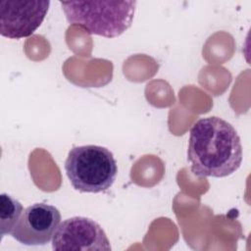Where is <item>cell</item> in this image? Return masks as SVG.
I'll list each match as a JSON object with an SVG mask.
<instances>
[{
	"label": "cell",
	"mask_w": 251,
	"mask_h": 251,
	"mask_svg": "<svg viewBox=\"0 0 251 251\" xmlns=\"http://www.w3.org/2000/svg\"><path fill=\"white\" fill-rule=\"evenodd\" d=\"M187 159L199 177H225L242 162V145L236 129L222 118L198 120L190 128Z\"/></svg>",
	"instance_id": "cell-1"
},
{
	"label": "cell",
	"mask_w": 251,
	"mask_h": 251,
	"mask_svg": "<svg viewBox=\"0 0 251 251\" xmlns=\"http://www.w3.org/2000/svg\"><path fill=\"white\" fill-rule=\"evenodd\" d=\"M61 6L69 24L89 34L113 38L131 25L136 1H71Z\"/></svg>",
	"instance_id": "cell-2"
},
{
	"label": "cell",
	"mask_w": 251,
	"mask_h": 251,
	"mask_svg": "<svg viewBox=\"0 0 251 251\" xmlns=\"http://www.w3.org/2000/svg\"><path fill=\"white\" fill-rule=\"evenodd\" d=\"M65 171L75 190L98 193L113 185L118 167L113 153L106 147L82 145L69 151Z\"/></svg>",
	"instance_id": "cell-3"
},
{
	"label": "cell",
	"mask_w": 251,
	"mask_h": 251,
	"mask_svg": "<svg viewBox=\"0 0 251 251\" xmlns=\"http://www.w3.org/2000/svg\"><path fill=\"white\" fill-rule=\"evenodd\" d=\"M53 250L110 251V241L95 221L85 217H73L60 223L52 238Z\"/></svg>",
	"instance_id": "cell-4"
},
{
	"label": "cell",
	"mask_w": 251,
	"mask_h": 251,
	"mask_svg": "<svg viewBox=\"0 0 251 251\" xmlns=\"http://www.w3.org/2000/svg\"><path fill=\"white\" fill-rule=\"evenodd\" d=\"M50 1L2 0L0 2V33L11 39L31 35L44 21Z\"/></svg>",
	"instance_id": "cell-5"
},
{
	"label": "cell",
	"mask_w": 251,
	"mask_h": 251,
	"mask_svg": "<svg viewBox=\"0 0 251 251\" xmlns=\"http://www.w3.org/2000/svg\"><path fill=\"white\" fill-rule=\"evenodd\" d=\"M60 223L61 214L55 206L35 203L23 211L11 235L25 245H44L53 238Z\"/></svg>",
	"instance_id": "cell-6"
},
{
	"label": "cell",
	"mask_w": 251,
	"mask_h": 251,
	"mask_svg": "<svg viewBox=\"0 0 251 251\" xmlns=\"http://www.w3.org/2000/svg\"><path fill=\"white\" fill-rule=\"evenodd\" d=\"M22 204L11 195L2 193L0 195V234L3 238L11 234L23 213Z\"/></svg>",
	"instance_id": "cell-7"
}]
</instances>
